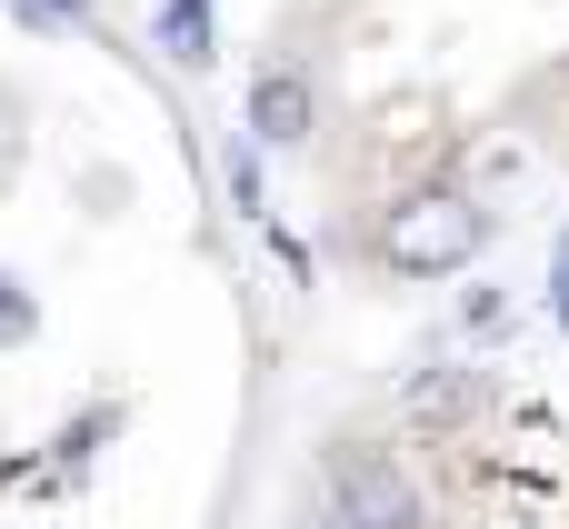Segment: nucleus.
<instances>
[{
	"label": "nucleus",
	"mask_w": 569,
	"mask_h": 529,
	"mask_svg": "<svg viewBox=\"0 0 569 529\" xmlns=\"http://www.w3.org/2000/svg\"><path fill=\"white\" fill-rule=\"evenodd\" d=\"M470 400H480V370H440V380H420V390H410V410H420V420H460Z\"/></svg>",
	"instance_id": "obj_5"
},
{
	"label": "nucleus",
	"mask_w": 569,
	"mask_h": 529,
	"mask_svg": "<svg viewBox=\"0 0 569 529\" xmlns=\"http://www.w3.org/2000/svg\"><path fill=\"white\" fill-rule=\"evenodd\" d=\"M330 529H350V520H330Z\"/></svg>",
	"instance_id": "obj_9"
},
{
	"label": "nucleus",
	"mask_w": 569,
	"mask_h": 529,
	"mask_svg": "<svg viewBox=\"0 0 569 529\" xmlns=\"http://www.w3.org/2000/svg\"><path fill=\"white\" fill-rule=\"evenodd\" d=\"M20 330H30V300H20V290L0 280V340H20Z\"/></svg>",
	"instance_id": "obj_7"
},
{
	"label": "nucleus",
	"mask_w": 569,
	"mask_h": 529,
	"mask_svg": "<svg viewBox=\"0 0 569 529\" xmlns=\"http://www.w3.org/2000/svg\"><path fill=\"white\" fill-rule=\"evenodd\" d=\"M480 240H490V210H480V200H460V190H420V200L390 210V240H380V250H390V270L440 280V270H470Z\"/></svg>",
	"instance_id": "obj_1"
},
{
	"label": "nucleus",
	"mask_w": 569,
	"mask_h": 529,
	"mask_svg": "<svg viewBox=\"0 0 569 529\" xmlns=\"http://www.w3.org/2000/svg\"><path fill=\"white\" fill-rule=\"evenodd\" d=\"M330 500L350 529H420V490L390 450H340L330 460Z\"/></svg>",
	"instance_id": "obj_2"
},
{
	"label": "nucleus",
	"mask_w": 569,
	"mask_h": 529,
	"mask_svg": "<svg viewBox=\"0 0 569 529\" xmlns=\"http://www.w3.org/2000/svg\"><path fill=\"white\" fill-rule=\"evenodd\" d=\"M30 20H90V0H20Z\"/></svg>",
	"instance_id": "obj_8"
},
{
	"label": "nucleus",
	"mask_w": 569,
	"mask_h": 529,
	"mask_svg": "<svg viewBox=\"0 0 569 529\" xmlns=\"http://www.w3.org/2000/svg\"><path fill=\"white\" fill-rule=\"evenodd\" d=\"M250 130H260V140H280V150H290V140L310 130V80H300L290 60L250 80Z\"/></svg>",
	"instance_id": "obj_3"
},
{
	"label": "nucleus",
	"mask_w": 569,
	"mask_h": 529,
	"mask_svg": "<svg viewBox=\"0 0 569 529\" xmlns=\"http://www.w3.org/2000/svg\"><path fill=\"white\" fill-rule=\"evenodd\" d=\"M160 40L170 60H210V0H160Z\"/></svg>",
	"instance_id": "obj_4"
},
{
	"label": "nucleus",
	"mask_w": 569,
	"mask_h": 529,
	"mask_svg": "<svg viewBox=\"0 0 569 529\" xmlns=\"http://www.w3.org/2000/svg\"><path fill=\"white\" fill-rule=\"evenodd\" d=\"M550 320L569 330V230H560V250H550Z\"/></svg>",
	"instance_id": "obj_6"
}]
</instances>
